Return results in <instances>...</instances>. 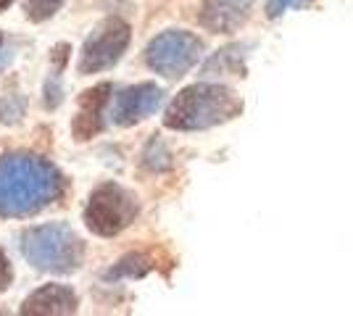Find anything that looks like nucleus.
Masks as SVG:
<instances>
[{
	"instance_id": "4468645a",
	"label": "nucleus",
	"mask_w": 353,
	"mask_h": 316,
	"mask_svg": "<svg viewBox=\"0 0 353 316\" xmlns=\"http://www.w3.org/2000/svg\"><path fill=\"white\" fill-rule=\"evenodd\" d=\"M143 166L150 169V171H166L172 169V153L163 145L159 137H150V143L143 151Z\"/></svg>"
},
{
	"instance_id": "20e7f679",
	"label": "nucleus",
	"mask_w": 353,
	"mask_h": 316,
	"mask_svg": "<svg viewBox=\"0 0 353 316\" xmlns=\"http://www.w3.org/2000/svg\"><path fill=\"white\" fill-rule=\"evenodd\" d=\"M140 213V203L132 190L119 182H101L88 198L85 227L98 238H117Z\"/></svg>"
},
{
	"instance_id": "aec40b11",
	"label": "nucleus",
	"mask_w": 353,
	"mask_h": 316,
	"mask_svg": "<svg viewBox=\"0 0 353 316\" xmlns=\"http://www.w3.org/2000/svg\"><path fill=\"white\" fill-rule=\"evenodd\" d=\"M14 61V50L11 48H0V72Z\"/></svg>"
},
{
	"instance_id": "6ab92c4d",
	"label": "nucleus",
	"mask_w": 353,
	"mask_h": 316,
	"mask_svg": "<svg viewBox=\"0 0 353 316\" xmlns=\"http://www.w3.org/2000/svg\"><path fill=\"white\" fill-rule=\"evenodd\" d=\"M14 282V266H11V261L8 256L3 253V248H0V293H6L8 287Z\"/></svg>"
},
{
	"instance_id": "4be33fe9",
	"label": "nucleus",
	"mask_w": 353,
	"mask_h": 316,
	"mask_svg": "<svg viewBox=\"0 0 353 316\" xmlns=\"http://www.w3.org/2000/svg\"><path fill=\"white\" fill-rule=\"evenodd\" d=\"M0 48H3V32H0Z\"/></svg>"
},
{
	"instance_id": "6e6552de",
	"label": "nucleus",
	"mask_w": 353,
	"mask_h": 316,
	"mask_svg": "<svg viewBox=\"0 0 353 316\" xmlns=\"http://www.w3.org/2000/svg\"><path fill=\"white\" fill-rule=\"evenodd\" d=\"M114 85L101 82L95 87H90L79 95V108L72 119V137L77 143H88L95 135H101L105 129V105L111 101Z\"/></svg>"
},
{
	"instance_id": "0eeeda50",
	"label": "nucleus",
	"mask_w": 353,
	"mask_h": 316,
	"mask_svg": "<svg viewBox=\"0 0 353 316\" xmlns=\"http://www.w3.org/2000/svg\"><path fill=\"white\" fill-rule=\"evenodd\" d=\"M163 103V90L153 82H140L130 85L114 98L111 108V121L117 127H134L143 119L153 116Z\"/></svg>"
},
{
	"instance_id": "f3484780",
	"label": "nucleus",
	"mask_w": 353,
	"mask_h": 316,
	"mask_svg": "<svg viewBox=\"0 0 353 316\" xmlns=\"http://www.w3.org/2000/svg\"><path fill=\"white\" fill-rule=\"evenodd\" d=\"M69 53H72V45L69 43H59V45L50 50V74L61 76L66 63H69Z\"/></svg>"
},
{
	"instance_id": "2eb2a0df",
	"label": "nucleus",
	"mask_w": 353,
	"mask_h": 316,
	"mask_svg": "<svg viewBox=\"0 0 353 316\" xmlns=\"http://www.w3.org/2000/svg\"><path fill=\"white\" fill-rule=\"evenodd\" d=\"M66 0H24V11H27V19L34 21V24H43L48 19L59 14L63 8Z\"/></svg>"
},
{
	"instance_id": "412c9836",
	"label": "nucleus",
	"mask_w": 353,
	"mask_h": 316,
	"mask_svg": "<svg viewBox=\"0 0 353 316\" xmlns=\"http://www.w3.org/2000/svg\"><path fill=\"white\" fill-rule=\"evenodd\" d=\"M14 6V0H0V11H8Z\"/></svg>"
},
{
	"instance_id": "1a4fd4ad",
	"label": "nucleus",
	"mask_w": 353,
	"mask_h": 316,
	"mask_svg": "<svg viewBox=\"0 0 353 316\" xmlns=\"http://www.w3.org/2000/svg\"><path fill=\"white\" fill-rule=\"evenodd\" d=\"M79 308V298L69 285H59V282H48V285L32 290L24 298L19 314L24 316H69L77 314Z\"/></svg>"
},
{
	"instance_id": "f257e3e1",
	"label": "nucleus",
	"mask_w": 353,
	"mask_h": 316,
	"mask_svg": "<svg viewBox=\"0 0 353 316\" xmlns=\"http://www.w3.org/2000/svg\"><path fill=\"white\" fill-rule=\"evenodd\" d=\"M66 193V177L59 166L40 153L0 156V216L27 219L56 206Z\"/></svg>"
},
{
	"instance_id": "9b49d317",
	"label": "nucleus",
	"mask_w": 353,
	"mask_h": 316,
	"mask_svg": "<svg viewBox=\"0 0 353 316\" xmlns=\"http://www.w3.org/2000/svg\"><path fill=\"white\" fill-rule=\"evenodd\" d=\"M150 269H153V261H150L145 253H127V256H121L111 269L105 271L103 280L105 282H119V280H143Z\"/></svg>"
},
{
	"instance_id": "dca6fc26",
	"label": "nucleus",
	"mask_w": 353,
	"mask_h": 316,
	"mask_svg": "<svg viewBox=\"0 0 353 316\" xmlns=\"http://www.w3.org/2000/svg\"><path fill=\"white\" fill-rule=\"evenodd\" d=\"M63 101V85H61V76H53L48 74L43 85V105L48 111H56Z\"/></svg>"
},
{
	"instance_id": "f8f14e48",
	"label": "nucleus",
	"mask_w": 353,
	"mask_h": 316,
	"mask_svg": "<svg viewBox=\"0 0 353 316\" xmlns=\"http://www.w3.org/2000/svg\"><path fill=\"white\" fill-rule=\"evenodd\" d=\"M245 48L240 45H230V48H221L216 50L214 59L206 61L203 66V74H237L243 76L245 74Z\"/></svg>"
},
{
	"instance_id": "a211bd4d",
	"label": "nucleus",
	"mask_w": 353,
	"mask_h": 316,
	"mask_svg": "<svg viewBox=\"0 0 353 316\" xmlns=\"http://www.w3.org/2000/svg\"><path fill=\"white\" fill-rule=\"evenodd\" d=\"M311 0H266V16L269 19H280L282 14H288L290 8H303Z\"/></svg>"
},
{
	"instance_id": "7ed1b4c3",
	"label": "nucleus",
	"mask_w": 353,
	"mask_h": 316,
	"mask_svg": "<svg viewBox=\"0 0 353 316\" xmlns=\"http://www.w3.org/2000/svg\"><path fill=\"white\" fill-rule=\"evenodd\" d=\"M21 256L32 269L48 274H74L85 261V242L63 222L30 227L19 238Z\"/></svg>"
},
{
	"instance_id": "423d86ee",
	"label": "nucleus",
	"mask_w": 353,
	"mask_h": 316,
	"mask_svg": "<svg viewBox=\"0 0 353 316\" xmlns=\"http://www.w3.org/2000/svg\"><path fill=\"white\" fill-rule=\"evenodd\" d=\"M130 40H132V30L124 19H119V16L105 19L85 40L77 72L79 74H101L105 69H114L121 61V56L127 53Z\"/></svg>"
},
{
	"instance_id": "9d476101",
	"label": "nucleus",
	"mask_w": 353,
	"mask_h": 316,
	"mask_svg": "<svg viewBox=\"0 0 353 316\" xmlns=\"http://www.w3.org/2000/svg\"><path fill=\"white\" fill-rule=\"evenodd\" d=\"M250 8H253V0H206L201 6L198 21L208 32L230 34L248 21Z\"/></svg>"
},
{
	"instance_id": "39448f33",
	"label": "nucleus",
	"mask_w": 353,
	"mask_h": 316,
	"mask_svg": "<svg viewBox=\"0 0 353 316\" xmlns=\"http://www.w3.org/2000/svg\"><path fill=\"white\" fill-rule=\"evenodd\" d=\"M203 43L185 30H166L153 37L145 48V63L163 79H179L201 61Z\"/></svg>"
},
{
	"instance_id": "ddd939ff",
	"label": "nucleus",
	"mask_w": 353,
	"mask_h": 316,
	"mask_svg": "<svg viewBox=\"0 0 353 316\" xmlns=\"http://www.w3.org/2000/svg\"><path fill=\"white\" fill-rule=\"evenodd\" d=\"M24 116H27V98L21 92H6V95H0V124L3 127L21 124Z\"/></svg>"
},
{
	"instance_id": "f03ea898",
	"label": "nucleus",
	"mask_w": 353,
	"mask_h": 316,
	"mask_svg": "<svg viewBox=\"0 0 353 316\" xmlns=\"http://www.w3.org/2000/svg\"><path fill=\"white\" fill-rule=\"evenodd\" d=\"M240 114L243 101L235 90L214 82H198L176 92L163 114V127L176 132H198L227 124Z\"/></svg>"
}]
</instances>
